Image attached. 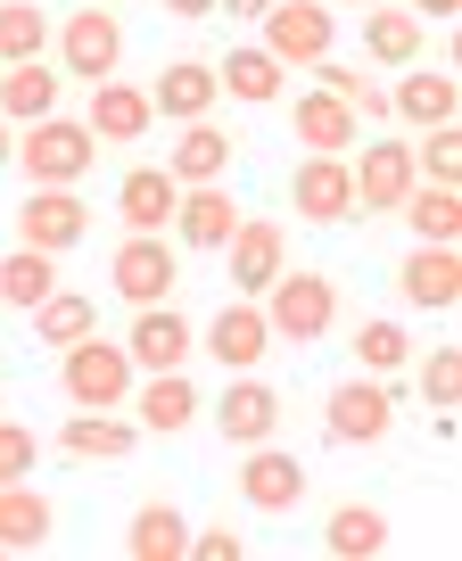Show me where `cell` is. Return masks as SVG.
Returning a JSON list of instances; mask_svg holds the SVG:
<instances>
[{"label":"cell","instance_id":"1","mask_svg":"<svg viewBox=\"0 0 462 561\" xmlns=\"http://www.w3.org/2000/svg\"><path fill=\"white\" fill-rule=\"evenodd\" d=\"M265 322H273V347H314V339L338 331V280L314 273V264H281L265 289Z\"/></svg>","mask_w":462,"mask_h":561},{"label":"cell","instance_id":"2","mask_svg":"<svg viewBox=\"0 0 462 561\" xmlns=\"http://www.w3.org/2000/svg\"><path fill=\"white\" fill-rule=\"evenodd\" d=\"M132 355H125V339H74V347H58V388H67V404L74 413H125L132 404Z\"/></svg>","mask_w":462,"mask_h":561},{"label":"cell","instance_id":"3","mask_svg":"<svg viewBox=\"0 0 462 561\" xmlns=\"http://www.w3.org/2000/svg\"><path fill=\"white\" fill-rule=\"evenodd\" d=\"M18 165L34 191H83V174L100 165V140L83 116H42V124H18Z\"/></svg>","mask_w":462,"mask_h":561},{"label":"cell","instance_id":"4","mask_svg":"<svg viewBox=\"0 0 462 561\" xmlns=\"http://www.w3.org/2000/svg\"><path fill=\"white\" fill-rule=\"evenodd\" d=\"M50 50H58V75H83V83H107V75L125 67V18L116 9H100V0H83V9H67V18L50 25Z\"/></svg>","mask_w":462,"mask_h":561},{"label":"cell","instance_id":"5","mask_svg":"<svg viewBox=\"0 0 462 561\" xmlns=\"http://www.w3.org/2000/svg\"><path fill=\"white\" fill-rule=\"evenodd\" d=\"M389 430H396V388L380 371H356L322 397V438L331 446H380Z\"/></svg>","mask_w":462,"mask_h":561},{"label":"cell","instance_id":"6","mask_svg":"<svg viewBox=\"0 0 462 561\" xmlns=\"http://www.w3.org/2000/svg\"><path fill=\"white\" fill-rule=\"evenodd\" d=\"M174 280H182V264H174V240H165V231H125L116 256H107V289L125 306H165Z\"/></svg>","mask_w":462,"mask_h":561},{"label":"cell","instance_id":"7","mask_svg":"<svg viewBox=\"0 0 462 561\" xmlns=\"http://www.w3.org/2000/svg\"><path fill=\"white\" fill-rule=\"evenodd\" d=\"M256 25H265V50L281 58V67H314V58H331V42H338L331 0H273Z\"/></svg>","mask_w":462,"mask_h":561},{"label":"cell","instance_id":"8","mask_svg":"<svg viewBox=\"0 0 462 561\" xmlns=\"http://www.w3.org/2000/svg\"><path fill=\"white\" fill-rule=\"evenodd\" d=\"M347 174H356V207L363 215H396L405 191L421 182V174H413V140H396V133L363 140V158H347Z\"/></svg>","mask_w":462,"mask_h":561},{"label":"cell","instance_id":"9","mask_svg":"<svg viewBox=\"0 0 462 561\" xmlns=\"http://www.w3.org/2000/svg\"><path fill=\"white\" fill-rule=\"evenodd\" d=\"M190 347H198V322L182 314L174 298H165V306H132V331H125L132 371H182Z\"/></svg>","mask_w":462,"mask_h":561},{"label":"cell","instance_id":"10","mask_svg":"<svg viewBox=\"0 0 462 561\" xmlns=\"http://www.w3.org/2000/svg\"><path fill=\"white\" fill-rule=\"evenodd\" d=\"M174 231L190 256H223V240L240 231V198H231V182H182V207H174Z\"/></svg>","mask_w":462,"mask_h":561},{"label":"cell","instance_id":"11","mask_svg":"<svg viewBox=\"0 0 462 561\" xmlns=\"http://www.w3.org/2000/svg\"><path fill=\"white\" fill-rule=\"evenodd\" d=\"M215 430H223V446H265L281 430V388L256 371H231V388L215 397Z\"/></svg>","mask_w":462,"mask_h":561},{"label":"cell","instance_id":"12","mask_svg":"<svg viewBox=\"0 0 462 561\" xmlns=\"http://www.w3.org/2000/svg\"><path fill=\"white\" fill-rule=\"evenodd\" d=\"M18 240H25V248H50V256L83 248V240H91V198H74V191H34V198H18Z\"/></svg>","mask_w":462,"mask_h":561},{"label":"cell","instance_id":"13","mask_svg":"<svg viewBox=\"0 0 462 561\" xmlns=\"http://www.w3.org/2000/svg\"><path fill=\"white\" fill-rule=\"evenodd\" d=\"M396 298L421 306V314H454L462 298V256L446 240H413V256L396 264Z\"/></svg>","mask_w":462,"mask_h":561},{"label":"cell","instance_id":"14","mask_svg":"<svg viewBox=\"0 0 462 561\" xmlns=\"http://www.w3.org/2000/svg\"><path fill=\"white\" fill-rule=\"evenodd\" d=\"M305 488H314V479H305L298 455H281L273 438L249 446V462H240V504H249V512H298Z\"/></svg>","mask_w":462,"mask_h":561},{"label":"cell","instance_id":"15","mask_svg":"<svg viewBox=\"0 0 462 561\" xmlns=\"http://www.w3.org/2000/svg\"><path fill=\"white\" fill-rule=\"evenodd\" d=\"M91 140H116V149H132V140L158 124V107H149V83H125V75H107V83H91V107H83Z\"/></svg>","mask_w":462,"mask_h":561},{"label":"cell","instance_id":"16","mask_svg":"<svg viewBox=\"0 0 462 561\" xmlns=\"http://www.w3.org/2000/svg\"><path fill=\"white\" fill-rule=\"evenodd\" d=\"M215 100H223V83H215V58H165L158 83H149V107L174 124H198L215 116Z\"/></svg>","mask_w":462,"mask_h":561},{"label":"cell","instance_id":"17","mask_svg":"<svg viewBox=\"0 0 462 561\" xmlns=\"http://www.w3.org/2000/svg\"><path fill=\"white\" fill-rule=\"evenodd\" d=\"M223 256H231V280H240L249 298H265L273 273L289 264V240H281V224H273V215H240V231L223 240Z\"/></svg>","mask_w":462,"mask_h":561},{"label":"cell","instance_id":"18","mask_svg":"<svg viewBox=\"0 0 462 561\" xmlns=\"http://www.w3.org/2000/svg\"><path fill=\"white\" fill-rule=\"evenodd\" d=\"M289 198H298V224H347L356 215V174H347V158H305L289 174Z\"/></svg>","mask_w":462,"mask_h":561},{"label":"cell","instance_id":"19","mask_svg":"<svg viewBox=\"0 0 462 561\" xmlns=\"http://www.w3.org/2000/svg\"><path fill=\"white\" fill-rule=\"evenodd\" d=\"M289 133H298V149H305V158H356L363 116H356L347 100H331V91H305V100H298V116H289Z\"/></svg>","mask_w":462,"mask_h":561},{"label":"cell","instance_id":"20","mask_svg":"<svg viewBox=\"0 0 462 561\" xmlns=\"http://www.w3.org/2000/svg\"><path fill=\"white\" fill-rule=\"evenodd\" d=\"M389 116L421 124V133L454 124V116H462V83H454V67H405V83L389 91Z\"/></svg>","mask_w":462,"mask_h":561},{"label":"cell","instance_id":"21","mask_svg":"<svg viewBox=\"0 0 462 561\" xmlns=\"http://www.w3.org/2000/svg\"><path fill=\"white\" fill-rule=\"evenodd\" d=\"M198 339H207V355H215L223 371H256V364L273 355V322H265V306H223V314H215Z\"/></svg>","mask_w":462,"mask_h":561},{"label":"cell","instance_id":"22","mask_svg":"<svg viewBox=\"0 0 462 561\" xmlns=\"http://www.w3.org/2000/svg\"><path fill=\"white\" fill-rule=\"evenodd\" d=\"M132 413H141V438H182L198 421V388L182 371H149V380H132Z\"/></svg>","mask_w":462,"mask_h":561},{"label":"cell","instance_id":"23","mask_svg":"<svg viewBox=\"0 0 462 561\" xmlns=\"http://www.w3.org/2000/svg\"><path fill=\"white\" fill-rule=\"evenodd\" d=\"M182 207V182L165 174V165H132L125 182H116V224L125 231H165Z\"/></svg>","mask_w":462,"mask_h":561},{"label":"cell","instance_id":"24","mask_svg":"<svg viewBox=\"0 0 462 561\" xmlns=\"http://www.w3.org/2000/svg\"><path fill=\"white\" fill-rule=\"evenodd\" d=\"M58 100H67V75L42 67V58H18V67H0V116L9 124H42L58 116Z\"/></svg>","mask_w":462,"mask_h":561},{"label":"cell","instance_id":"25","mask_svg":"<svg viewBox=\"0 0 462 561\" xmlns=\"http://www.w3.org/2000/svg\"><path fill=\"white\" fill-rule=\"evenodd\" d=\"M50 528H58V504L34 479H9V488H0V553H34V545H50Z\"/></svg>","mask_w":462,"mask_h":561},{"label":"cell","instance_id":"26","mask_svg":"<svg viewBox=\"0 0 462 561\" xmlns=\"http://www.w3.org/2000/svg\"><path fill=\"white\" fill-rule=\"evenodd\" d=\"M215 83H223L240 107H273V100H281V83H289V67L265 50V42H240L231 58H215Z\"/></svg>","mask_w":462,"mask_h":561},{"label":"cell","instance_id":"27","mask_svg":"<svg viewBox=\"0 0 462 561\" xmlns=\"http://www.w3.org/2000/svg\"><path fill=\"white\" fill-rule=\"evenodd\" d=\"M165 174H174V182H223V174H231V133H223L215 116L182 124L174 149H165Z\"/></svg>","mask_w":462,"mask_h":561},{"label":"cell","instance_id":"28","mask_svg":"<svg viewBox=\"0 0 462 561\" xmlns=\"http://www.w3.org/2000/svg\"><path fill=\"white\" fill-rule=\"evenodd\" d=\"M363 58H380V67H421V18H413L405 0H372V9H363Z\"/></svg>","mask_w":462,"mask_h":561},{"label":"cell","instance_id":"29","mask_svg":"<svg viewBox=\"0 0 462 561\" xmlns=\"http://www.w3.org/2000/svg\"><path fill=\"white\" fill-rule=\"evenodd\" d=\"M58 446H67L74 462H125L132 446H141V421H125V413H74L67 430H58Z\"/></svg>","mask_w":462,"mask_h":561},{"label":"cell","instance_id":"30","mask_svg":"<svg viewBox=\"0 0 462 561\" xmlns=\"http://www.w3.org/2000/svg\"><path fill=\"white\" fill-rule=\"evenodd\" d=\"M50 289H58V256H50V248H25V240H18L9 256H0V306L34 314Z\"/></svg>","mask_w":462,"mask_h":561},{"label":"cell","instance_id":"31","mask_svg":"<svg viewBox=\"0 0 462 561\" xmlns=\"http://www.w3.org/2000/svg\"><path fill=\"white\" fill-rule=\"evenodd\" d=\"M396 215L413 224V240H446V248L462 240V191H454V182H413Z\"/></svg>","mask_w":462,"mask_h":561},{"label":"cell","instance_id":"32","mask_svg":"<svg viewBox=\"0 0 462 561\" xmlns=\"http://www.w3.org/2000/svg\"><path fill=\"white\" fill-rule=\"evenodd\" d=\"M125 553L132 561H182L190 553V520H182L174 504H141L132 528H125Z\"/></svg>","mask_w":462,"mask_h":561},{"label":"cell","instance_id":"33","mask_svg":"<svg viewBox=\"0 0 462 561\" xmlns=\"http://www.w3.org/2000/svg\"><path fill=\"white\" fill-rule=\"evenodd\" d=\"M322 545H331L338 561L389 553V512H380V504H338V512H331V528H322Z\"/></svg>","mask_w":462,"mask_h":561},{"label":"cell","instance_id":"34","mask_svg":"<svg viewBox=\"0 0 462 561\" xmlns=\"http://www.w3.org/2000/svg\"><path fill=\"white\" fill-rule=\"evenodd\" d=\"M91 331H100V306H91V298H74V289H50V298H42L34 306V339H42V347H74V339H91Z\"/></svg>","mask_w":462,"mask_h":561},{"label":"cell","instance_id":"35","mask_svg":"<svg viewBox=\"0 0 462 561\" xmlns=\"http://www.w3.org/2000/svg\"><path fill=\"white\" fill-rule=\"evenodd\" d=\"M314 83L331 100H347L363 124H389V83H372V67H338V58H314Z\"/></svg>","mask_w":462,"mask_h":561},{"label":"cell","instance_id":"36","mask_svg":"<svg viewBox=\"0 0 462 561\" xmlns=\"http://www.w3.org/2000/svg\"><path fill=\"white\" fill-rule=\"evenodd\" d=\"M50 50V9L42 0H0V67Z\"/></svg>","mask_w":462,"mask_h":561},{"label":"cell","instance_id":"37","mask_svg":"<svg viewBox=\"0 0 462 561\" xmlns=\"http://www.w3.org/2000/svg\"><path fill=\"white\" fill-rule=\"evenodd\" d=\"M347 339H356V371H380V380H389V371H396V364H405V355H413V339L396 331L389 314L356 322V331H347Z\"/></svg>","mask_w":462,"mask_h":561},{"label":"cell","instance_id":"38","mask_svg":"<svg viewBox=\"0 0 462 561\" xmlns=\"http://www.w3.org/2000/svg\"><path fill=\"white\" fill-rule=\"evenodd\" d=\"M34 462H42V438L25 430V421L0 413V488H9V479H34Z\"/></svg>","mask_w":462,"mask_h":561},{"label":"cell","instance_id":"39","mask_svg":"<svg viewBox=\"0 0 462 561\" xmlns=\"http://www.w3.org/2000/svg\"><path fill=\"white\" fill-rule=\"evenodd\" d=\"M413 174H429V182H454V174H462V140H454V124H438V133L413 149Z\"/></svg>","mask_w":462,"mask_h":561},{"label":"cell","instance_id":"40","mask_svg":"<svg viewBox=\"0 0 462 561\" xmlns=\"http://www.w3.org/2000/svg\"><path fill=\"white\" fill-rule=\"evenodd\" d=\"M421 397L438 404V413H446V404L462 397V347H438V355L421 364Z\"/></svg>","mask_w":462,"mask_h":561},{"label":"cell","instance_id":"41","mask_svg":"<svg viewBox=\"0 0 462 561\" xmlns=\"http://www.w3.org/2000/svg\"><path fill=\"white\" fill-rule=\"evenodd\" d=\"M190 553L198 561H240V553H249V537H240V528H198Z\"/></svg>","mask_w":462,"mask_h":561},{"label":"cell","instance_id":"42","mask_svg":"<svg viewBox=\"0 0 462 561\" xmlns=\"http://www.w3.org/2000/svg\"><path fill=\"white\" fill-rule=\"evenodd\" d=\"M165 18H182V25H198V18H215V0H158Z\"/></svg>","mask_w":462,"mask_h":561},{"label":"cell","instance_id":"43","mask_svg":"<svg viewBox=\"0 0 462 561\" xmlns=\"http://www.w3.org/2000/svg\"><path fill=\"white\" fill-rule=\"evenodd\" d=\"M405 9H413V18H438V25H446V18L462 9V0H405Z\"/></svg>","mask_w":462,"mask_h":561},{"label":"cell","instance_id":"44","mask_svg":"<svg viewBox=\"0 0 462 561\" xmlns=\"http://www.w3.org/2000/svg\"><path fill=\"white\" fill-rule=\"evenodd\" d=\"M9 165H18V124L0 116V174H9Z\"/></svg>","mask_w":462,"mask_h":561},{"label":"cell","instance_id":"45","mask_svg":"<svg viewBox=\"0 0 462 561\" xmlns=\"http://www.w3.org/2000/svg\"><path fill=\"white\" fill-rule=\"evenodd\" d=\"M215 9H231V18H249V25H256V18L273 9V0H215Z\"/></svg>","mask_w":462,"mask_h":561},{"label":"cell","instance_id":"46","mask_svg":"<svg viewBox=\"0 0 462 561\" xmlns=\"http://www.w3.org/2000/svg\"><path fill=\"white\" fill-rule=\"evenodd\" d=\"M331 9H372V0H331Z\"/></svg>","mask_w":462,"mask_h":561},{"label":"cell","instance_id":"47","mask_svg":"<svg viewBox=\"0 0 462 561\" xmlns=\"http://www.w3.org/2000/svg\"><path fill=\"white\" fill-rule=\"evenodd\" d=\"M100 9H116V0H100Z\"/></svg>","mask_w":462,"mask_h":561}]
</instances>
